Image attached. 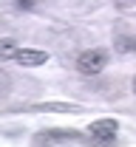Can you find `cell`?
Segmentation results:
<instances>
[{
	"instance_id": "obj_1",
	"label": "cell",
	"mask_w": 136,
	"mask_h": 147,
	"mask_svg": "<svg viewBox=\"0 0 136 147\" xmlns=\"http://www.w3.org/2000/svg\"><path fill=\"white\" fill-rule=\"evenodd\" d=\"M108 65V54L102 48H91V51H82L77 59V71L82 76H97L102 68Z\"/></svg>"
},
{
	"instance_id": "obj_2",
	"label": "cell",
	"mask_w": 136,
	"mask_h": 147,
	"mask_svg": "<svg viewBox=\"0 0 136 147\" xmlns=\"http://www.w3.org/2000/svg\"><path fill=\"white\" fill-rule=\"evenodd\" d=\"M68 142L79 144L85 139L79 133H74V130H45V133H37L34 136V144H68Z\"/></svg>"
},
{
	"instance_id": "obj_3",
	"label": "cell",
	"mask_w": 136,
	"mask_h": 147,
	"mask_svg": "<svg viewBox=\"0 0 136 147\" xmlns=\"http://www.w3.org/2000/svg\"><path fill=\"white\" fill-rule=\"evenodd\" d=\"M91 139H97V142H114L116 139V119H97V122H91Z\"/></svg>"
},
{
	"instance_id": "obj_4",
	"label": "cell",
	"mask_w": 136,
	"mask_h": 147,
	"mask_svg": "<svg viewBox=\"0 0 136 147\" xmlns=\"http://www.w3.org/2000/svg\"><path fill=\"white\" fill-rule=\"evenodd\" d=\"M14 59H17L20 65H28V68H34V65L48 62V54H45V51H37V48H17Z\"/></svg>"
},
{
	"instance_id": "obj_5",
	"label": "cell",
	"mask_w": 136,
	"mask_h": 147,
	"mask_svg": "<svg viewBox=\"0 0 136 147\" xmlns=\"http://www.w3.org/2000/svg\"><path fill=\"white\" fill-rule=\"evenodd\" d=\"M14 54H17V40H12V37L0 40V62L3 59H14Z\"/></svg>"
},
{
	"instance_id": "obj_6",
	"label": "cell",
	"mask_w": 136,
	"mask_h": 147,
	"mask_svg": "<svg viewBox=\"0 0 136 147\" xmlns=\"http://www.w3.org/2000/svg\"><path fill=\"white\" fill-rule=\"evenodd\" d=\"M34 110H51V113H71L77 110L74 105H65V102H43V105H34Z\"/></svg>"
},
{
	"instance_id": "obj_7",
	"label": "cell",
	"mask_w": 136,
	"mask_h": 147,
	"mask_svg": "<svg viewBox=\"0 0 136 147\" xmlns=\"http://www.w3.org/2000/svg\"><path fill=\"white\" fill-rule=\"evenodd\" d=\"M116 51H136V40H131V37H119V40H116Z\"/></svg>"
},
{
	"instance_id": "obj_8",
	"label": "cell",
	"mask_w": 136,
	"mask_h": 147,
	"mask_svg": "<svg viewBox=\"0 0 136 147\" xmlns=\"http://www.w3.org/2000/svg\"><path fill=\"white\" fill-rule=\"evenodd\" d=\"M9 85H12L9 74H6V71H0V96H6V93H9Z\"/></svg>"
},
{
	"instance_id": "obj_9",
	"label": "cell",
	"mask_w": 136,
	"mask_h": 147,
	"mask_svg": "<svg viewBox=\"0 0 136 147\" xmlns=\"http://www.w3.org/2000/svg\"><path fill=\"white\" fill-rule=\"evenodd\" d=\"M116 9H136V0H114Z\"/></svg>"
},
{
	"instance_id": "obj_10",
	"label": "cell",
	"mask_w": 136,
	"mask_h": 147,
	"mask_svg": "<svg viewBox=\"0 0 136 147\" xmlns=\"http://www.w3.org/2000/svg\"><path fill=\"white\" fill-rule=\"evenodd\" d=\"M133 93H136V76H133Z\"/></svg>"
}]
</instances>
